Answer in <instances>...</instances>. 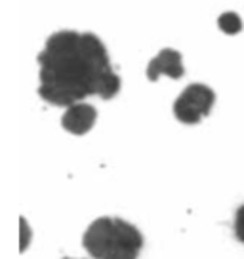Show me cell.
<instances>
[{"label": "cell", "instance_id": "obj_1", "mask_svg": "<svg viewBox=\"0 0 244 259\" xmlns=\"http://www.w3.org/2000/svg\"><path fill=\"white\" fill-rule=\"evenodd\" d=\"M38 96L56 107H71L88 96L113 99L120 90L105 44L94 32H54L38 54Z\"/></svg>", "mask_w": 244, "mask_h": 259}, {"label": "cell", "instance_id": "obj_2", "mask_svg": "<svg viewBox=\"0 0 244 259\" xmlns=\"http://www.w3.org/2000/svg\"><path fill=\"white\" fill-rule=\"evenodd\" d=\"M82 242L94 259H138L143 236L124 219L99 218L86 229Z\"/></svg>", "mask_w": 244, "mask_h": 259}, {"label": "cell", "instance_id": "obj_3", "mask_svg": "<svg viewBox=\"0 0 244 259\" xmlns=\"http://www.w3.org/2000/svg\"><path fill=\"white\" fill-rule=\"evenodd\" d=\"M214 103H216L214 90L204 84H191L176 99L174 114L183 124H198L204 116L210 114Z\"/></svg>", "mask_w": 244, "mask_h": 259}, {"label": "cell", "instance_id": "obj_4", "mask_svg": "<svg viewBox=\"0 0 244 259\" xmlns=\"http://www.w3.org/2000/svg\"><path fill=\"white\" fill-rule=\"evenodd\" d=\"M160 74H168L170 78H181L185 74L183 69V61H181V54L178 50L164 48L160 50V54L156 57H153L149 61L147 67V78L151 82L158 80Z\"/></svg>", "mask_w": 244, "mask_h": 259}, {"label": "cell", "instance_id": "obj_5", "mask_svg": "<svg viewBox=\"0 0 244 259\" xmlns=\"http://www.w3.org/2000/svg\"><path fill=\"white\" fill-rule=\"evenodd\" d=\"M96 118H98L96 107L78 101V103H74V105L67 107L65 114H63V118H61V126H63L67 132L74 134V136H84V134H88L90 130L94 128Z\"/></svg>", "mask_w": 244, "mask_h": 259}, {"label": "cell", "instance_id": "obj_6", "mask_svg": "<svg viewBox=\"0 0 244 259\" xmlns=\"http://www.w3.org/2000/svg\"><path fill=\"white\" fill-rule=\"evenodd\" d=\"M218 27L225 34H236V32L242 31V21H240L238 14H235V12H225L218 19Z\"/></svg>", "mask_w": 244, "mask_h": 259}, {"label": "cell", "instance_id": "obj_7", "mask_svg": "<svg viewBox=\"0 0 244 259\" xmlns=\"http://www.w3.org/2000/svg\"><path fill=\"white\" fill-rule=\"evenodd\" d=\"M235 235L236 238L244 244V206H240L236 210V218H235Z\"/></svg>", "mask_w": 244, "mask_h": 259}, {"label": "cell", "instance_id": "obj_8", "mask_svg": "<svg viewBox=\"0 0 244 259\" xmlns=\"http://www.w3.org/2000/svg\"><path fill=\"white\" fill-rule=\"evenodd\" d=\"M19 223H21V251H25L27 246H29V242H31V229L27 225L25 218L19 219Z\"/></svg>", "mask_w": 244, "mask_h": 259}, {"label": "cell", "instance_id": "obj_9", "mask_svg": "<svg viewBox=\"0 0 244 259\" xmlns=\"http://www.w3.org/2000/svg\"><path fill=\"white\" fill-rule=\"evenodd\" d=\"M65 259H71V257H65Z\"/></svg>", "mask_w": 244, "mask_h": 259}]
</instances>
